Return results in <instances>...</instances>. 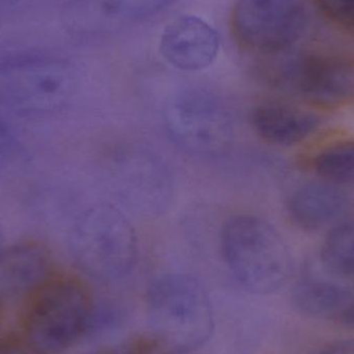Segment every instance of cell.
Here are the masks:
<instances>
[{
	"label": "cell",
	"instance_id": "6da1fadb",
	"mask_svg": "<svg viewBox=\"0 0 354 354\" xmlns=\"http://www.w3.org/2000/svg\"><path fill=\"white\" fill-rule=\"evenodd\" d=\"M93 291L82 279L54 272L26 299L22 317L25 345L35 354H62L97 322Z\"/></svg>",
	"mask_w": 354,
	"mask_h": 354
},
{
	"label": "cell",
	"instance_id": "7a4b0ae2",
	"mask_svg": "<svg viewBox=\"0 0 354 354\" xmlns=\"http://www.w3.org/2000/svg\"><path fill=\"white\" fill-rule=\"evenodd\" d=\"M221 249L231 274L253 295L276 292L292 272L288 245L274 226L259 216L239 214L226 221Z\"/></svg>",
	"mask_w": 354,
	"mask_h": 354
},
{
	"label": "cell",
	"instance_id": "3957f363",
	"mask_svg": "<svg viewBox=\"0 0 354 354\" xmlns=\"http://www.w3.org/2000/svg\"><path fill=\"white\" fill-rule=\"evenodd\" d=\"M147 306L155 336L174 351L191 353L212 338V303L194 277L167 274L156 279L147 290Z\"/></svg>",
	"mask_w": 354,
	"mask_h": 354
},
{
	"label": "cell",
	"instance_id": "277c9868",
	"mask_svg": "<svg viewBox=\"0 0 354 354\" xmlns=\"http://www.w3.org/2000/svg\"><path fill=\"white\" fill-rule=\"evenodd\" d=\"M73 250L81 270L101 282L124 280L134 272L139 258L134 227L110 204H97L79 218Z\"/></svg>",
	"mask_w": 354,
	"mask_h": 354
},
{
	"label": "cell",
	"instance_id": "5b68a950",
	"mask_svg": "<svg viewBox=\"0 0 354 354\" xmlns=\"http://www.w3.org/2000/svg\"><path fill=\"white\" fill-rule=\"evenodd\" d=\"M77 88L74 68L62 58L21 55L0 62V106L21 114L64 109Z\"/></svg>",
	"mask_w": 354,
	"mask_h": 354
},
{
	"label": "cell",
	"instance_id": "8992f818",
	"mask_svg": "<svg viewBox=\"0 0 354 354\" xmlns=\"http://www.w3.org/2000/svg\"><path fill=\"white\" fill-rule=\"evenodd\" d=\"M164 122L178 147L204 157L227 153L234 136L228 108L205 89H187L174 95L166 105Z\"/></svg>",
	"mask_w": 354,
	"mask_h": 354
},
{
	"label": "cell",
	"instance_id": "52a82bcc",
	"mask_svg": "<svg viewBox=\"0 0 354 354\" xmlns=\"http://www.w3.org/2000/svg\"><path fill=\"white\" fill-rule=\"evenodd\" d=\"M237 45L257 57L288 52L307 25L303 0H237L231 12Z\"/></svg>",
	"mask_w": 354,
	"mask_h": 354
},
{
	"label": "cell",
	"instance_id": "ba28073f",
	"mask_svg": "<svg viewBox=\"0 0 354 354\" xmlns=\"http://www.w3.org/2000/svg\"><path fill=\"white\" fill-rule=\"evenodd\" d=\"M174 0H68L60 21L66 33L80 39H99L153 18Z\"/></svg>",
	"mask_w": 354,
	"mask_h": 354
},
{
	"label": "cell",
	"instance_id": "9c48e42d",
	"mask_svg": "<svg viewBox=\"0 0 354 354\" xmlns=\"http://www.w3.org/2000/svg\"><path fill=\"white\" fill-rule=\"evenodd\" d=\"M292 87L314 105H345L354 100V58L322 54L297 60Z\"/></svg>",
	"mask_w": 354,
	"mask_h": 354
},
{
	"label": "cell",
	"instance_id": "30bf717a",
	"mask_svg": "<svg viewBox=\"0 0 354 354\" xmlns=\"http://www.w3.org/2000/svg\"><path fill=\"white\" fill-rule=\"evenodd\" d=\"M220 44V37L209 23L194 15H183L165 27L159 48L164 59L174 68L199 72L216 62Z\"/></svg>",
	"mask_w": 354,
	"mask_h": 354
},
{
	"label": "cell",
	"instance_id": "8fae6325",
	"mask_svg": "<svg viewBox=\"0 0 354 354\" xmlns=\"http://www.w3.org/2000/svg\"><path fill=\"white\" fill-rule=\"evenodd\" d=\"M54 274L45 245L28 241L0 249V303L28 297Z\"/></svg>",
	"mask_w": 354,
	"mask_h": 354
},
{
	"label": "cell",
	"instance_id": "7c38bea8",
	"mask_svg": "<svg viewBox=\"0 0 354 354\" xmlns=\"http://www.w3.org/2000/svg\"><path fill=\"white\" fill-rule=\"evenodd\" d=\"M348 204L342 187L322 179L293 189L287 201V210L297 226L315 232L326 228L330 230L340 223Z\"/></svg>",
	"mask_w": 354,
	"mask_h": 354
},
{
	"label": "cell",
	"instance_id": "4fadbf2b",
	"mask_svg": "<svg viewBox=\"0 0 354 354\" xmlns=\"http://www.w3.org/2000/svg\"><path fill=\"white\" fill-rule=\"evenodd\" d=\"M250 122L262 140L278 147L299 145L315 134L320 126L316 114L277 102L256 106Z\"/></svg>",
	"mask_w": 354,
	"mask_h": 354
},
{
	"label": "cell",
	"instance_id": "5bb4252c",
	"mask_svg": "<svg viewBox=\"0 0 354 354\" xmlns=\"http://www.w3.org/2000/svg\"><path fill=\"white\" fill-rule=\"evenodd\" d=\"M118 161L116 170L120 181L124 185L127 197L132 198L134 203L138 202L153 210L160 209L168 201L170 179L158 160L149 153L133 151Z\"/></svg>",
	"mask_w": 354,
	"mask_h": 354
},
{
	"label": "cell",
	"instance_id": "9a60e30c",
	"mask_svg": "<svg viewBox=\"0 0 354 354\" xmlns=\"http://www.w3.org/2000/svg\"><path fill=\"white\" fill-rule=\"evenodd\" d=\"M326 276L307 274L295 284L292 303L310 316L341 314L354 301L353 291L343 280L326 272Z\"/></svg>",
	"mask_w": 354,
	"mask_h": 354
},
{
	"label": "cell",
	"instance_id": "2e32d148",
	"mask_svg": "<svg viewBox=\"0 0 354 354\" xmlns=\"http://www.w3.org/2000/svg\"><path fill=\"white\" fill-rule=\"evenodd\" d=\"M319 261L328 274L343 281L354 280V222H340L328 230Z\"/></svg>",
	"mask_w": 354,
	"mask_h": 354
},
{
	"label": "cell",
	"instance_id": "e0dca14e",
	"mask_svg": "<svg viewBox=\"0 0 354 354\" xmlns=\"http://www.w3.org/2000/svg\"><path fill=\"white\" fill-rule=\"evenodd\" d=\"M314 170L322 180L334 185L354 183V140L341 141L322 149L314 159Z\"/></svg>",
	"mask_w": 354,
	"mask_h": 354
},
{
	"label": "cell",
	"instance_id": "ac0fdd59",
	"mask_svg": "<svg viewBox=\"0 0 354 354\" xmlns=\"http://www.w3.org/2000/svg\"><path fill=\"white\" fill-rule=\"evenodd\" d=\"M317 10L330 22L354 29V0H312Z\"/></svg>",
	"mask_w": 354,
	"mask_h": 354
},
{
	"label": "cell",
	"instance_id": "d6986e66",
	"mask_svg": "<svg viewBox=\"0 0 354 354\" xmlns=\"http://www.w3.org/2000/svg\"><path fill=\"white\" fill-rule=\"evenodd\" d=\"M16 145V138L10 124L0 115V157L8 155Z\"/></svg>",
	"mask_w": 354,
	"mask_h": 354
},
{
	"label": "cell",
	"instance_id": "ffe728a7",
	"mask_svg": "<svg viewBox=\"0 0 354 354\" xmlns=\"http://www.w3.org/2000/svg\"><path fill=\"white\" fill-rule=\"evenodd\" d=\"M319 354H354V340H340L332 343Z\"/></svg>",
	"mask_w": 354,
	"mask_h": 354
},
{
	"label": "cell",
	"instance_id": "44dd1931",
	"mask_svg": "<svg viewBox=\"0 0 354 354\" xmlns=\"http://www.w3.org/2000/svg\"><path fill=\"white\" fill-rule=\"evenodd\" d=\"M25 0H0V18L14 12Z\"/></svg>",
	"mask_w": 354,
	"mask_h": 354
},
{
	"label": "cell",
	"instance_id": "7402d4cb",
	"mask_svg": "<svg viewBox=\"0 0 354 354\" xmlns=\"http://www.w3.org/2000/svg\"><path fill=\"white\" fill-rule=\"evenodd\" d=\"M0 354H28L19 343L6 342L0 344Z\"/></svg>",
	"mask_w": 354,
	"mask_h": 354
},
{
	"label": "cell",
	"instance_id": "603a6c76",
	"mask_svg": "<svg viewBox=\"0 0 354 354\" xmlns=\"http://www.w3.org/2000/svg\"><path fill=\"white\" fill-rule=\"evenodd\" d=\"M340 320L347 328L354 330V301L340 314Z\"/></svg>",
	"mask_w": 354,
	"mask_h": 354
},
{
	"label": "cell",
	"instance_id": "cb8c5ba5",
	"mask_svg": "<svg viewBox=\"0 0 354 354\" xmlns=\"http://www.w3.org/2000/svg\"><path fill=\"white\" fill-rule=\"evenodd\" d=\"M189 353H187V351H174V349H172L171 351H169V353H162L159 354H189Z\"/></svg>",
	"mask_w": 354,
	"mask_h": 354
}]
</instances>
